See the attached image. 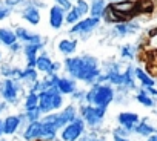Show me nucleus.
<instances>
[{"instance_id": "nucleus-28", "label": "nucleus", "mask_w": 157, "mask_h": 141, "mask_svg": "<svg viewBox=\"0 0 157 141\" xmlns=\"http://www.w3.org/2000/svg\"><path fill=\"white\" fill-rule=\"evenodd\" d=\"M0 72H2L6 78H17V75H19V72H20V69H17V67H11V66H2L0 67Z\"/></svg>"}, {"instance_id": "nucleus-15", "label": "nucleus", "mask_w": 157, "mask_h": 141, "mask_svg": "<svg viewBox=\"0 0 157 141\" xmlns=\"http://www.w3.org/2000/svg\"><path fill=\"white\" fill-rule=\"evenodd\" d=\"M54 88L60 94H72L75 91V81L71 78H57Z\"/></svg>"}, {"instance_id": "nucleus-21", "label": "nucleus", "mask_w": 157, "mask_h": 141, "mask_svg": "<svg viewBox=\"0 0 157 141\" xmlns=\"http://www.w3.org/2000/svg\"><path fill=\"white\" fill-rule=\"evenodd\" d=\"M51 64H52V61H51V58L48 57V54H46V52H43L42 55H39V57L36 58V67H37L39 70H42V72L49 74V70H51Z\"/></svg>"}, {"instance_id": "nucleus-43", "label": "nucleus", "mask_w": 157, "mask_h": 141, "mask_svg": "<svg viewBox=\"0 0 157 141\" xmlns=\"http://www.w3.org/2000/svg\"><path fill=\"white\" fill-rule=\"evenodd\" d=\"M5 109H6V104H5L3 101H0V114H2V112H3Z\"/></svg>"}, {"instance_id": "nucleus-23", "label": "nucleus", "mask_w": 157, "mask_h": 141, "mask_svg": "<svg viewBox=\"0 0 157 141\" xmlns=\"http://www.w3.org/2000/svg\"><path fill=\"white\" fill-rule=\"evenodd\" d=\"M134 132H137L139 135H143V136H149V135H152V133H155V129L151 126V124H148L146 123V120H143L142 123H137L136 126H134V129H132Z\"/></svg>"}, {"instance_id": "nucleus-13", "label": "nucleus", "mask_w": 157, "mask_h": 141, "mask_svg": "<svg viewBox=\"0 0 157 141\" xmlns=\"http://www.w3.org/2000/svg\"><path fill=\"white\" fill-rule=\"evenodd\" d=\"M119 123L123 124L129 132H132L134 126L139 123V115L132 114V112H122V114H119Z\"/></svg>"}, {"instance_id": "nucleus-11", "label": "nucleus", "mask_w": 157, "mask_h": 141, "mask_svg": "<svg viewBox=\"0 0 157 141\" xmlns=\"http://www.w3.org/2000/svg\"><path fill=\"white\" fill-rule=\"evenodd\" d=\"M23 117H25V115H20V117H8L5 121H2V130H3V133L13 135V133L19 129V126H20Z\"/></svg>"}, {"instance_id": "nucleus-38", "label": "nucleus", "mask_w": 157, "mask_h": 141, "mask_svg": "<svg viewBox=\"0 0 157 141\" xmlns=\"http://www.w3.org/2000/svg\"><path fill=\"white\" fill-rule=\"evenodd\" d=\"M114 133H117L119 136H126V135L129 133V130H128V129L125 127V129H117V130H116Z\"/></svg>"}, {"instance_id": "nucleus-2", "label": "nucleus", "mask_w": 157, "mask_h": 141, "mask_svg": "<svg viewBox=\"0 0 157 141\" xmlns=\"http://www.w3.org/2000/svg\"><path fill=\"white\" fill-rule=\"evenodd\" d=\"M114 98V91L108 85H94L90 92L85 94V100L88 104L99 106V107H108V104Z\"/></svg>"}, {"instance_id": "nucleus-17", "label": "nucleus", "mask_w": 157, "mask_h": 141, "mask_svg": "<svg viewBox=\"0 0 157 141\" xmlns=\"http://www.w3.org/2000/svg\"><path fill=\"white\" fill-rule=\"evenodd\" d=\"M134 8H136V17L140 14H151L154 11V2L152 0H136Z\"/></svg>"}, {"instance_id": "nucleus-3", "label": "nucleus", "mask_w": 157, "mask_h": 141, "mask_svg": "<svg viewBox=\"0 0 157 141\" xmlns=\"http://www.w3.org/2000/svg\"><path fill=\"white\" fill-rule=\"evenodd\" d=\"M37 97H39L37 107L40 109L42 114H49L51 110L60 109L62 104H63L62 94H60L56 88H48V89H45V91H40V92L37 94Z\"/></svg>"}, {"instance_id": "nucleus-35", "label": "nucleus", "mask_w": 157, "mask_h": 141, "mask_svg": "<svg viewBox=\"0 0 157 141\" xmlns=\"http://www.w3.org/2000/svg\"><path fill=\"white\" fill-rule=\"evenodd\" d=\"M56 3H57V6H60L63 11H69V9L72 8L71 0H56Z\"/></svg>"}, {"instance_id": "nucleus-10", "label": "nucleus", "mask_w": 157, "mask_h": 141, "mask_svg": "<svg viewBox=\"0 0 157 141\" xmlns=\"http://www.w3.org/2000/svg\"><path fill=\"white\" fill-rule=\"evenodd\" d=\"M42 48H43V43H26L25 45V55H26V60H28V66L29 67H34L36 66L37 52Z\"/></svg>"}, {"instance_id": "nucleus-29", "label": "nucleus", "mask_w": 157, "mask_h": 141, "mask_svg": "<svg viewBox=\"0 0 157 141\" xmlns=\"http://www.w3.org/2000/svg\"><path fill=\"white\" fill-rule=\"evenodd\" d=\"M72 8L77 11V14L80 16V17L86 16V14H88V11H90V5L85 2V0H77L75 6H72Z\"/></svg>"}, {"instance_id": "nucleus-36", "label": "nucleus", "mask_w": 157, "mask_h": 141, "mask_svg": "<svg viewBox=\"0 0 157 141\" xmlns=\"http://www.w3.org/2000/svg\"><path fill=\"white\" fill-rule=\"evenodd\" d=\"M10 13H11V8H10V6H6V5H2V3H0V20L6 19V17L10 16Z\"/></svg>"}, {"instance_id": "nucleus-12", "label": "nucleus", "mask_w": 157, "mask_h": 141, "mask_svg": "<svg viewBox=\"0 0 157 141\" xmlns=\"http://www.w3.org/2000/svg\"><path fill=\"white\" fill-rule=\"evenodd\" d=\"M14 34H16V37L19 40H22L25 43H43V40H42V37L39 34H31L25 28H17V31Z\"/></svg>"}, {"instance_id": "nucleus-47", "label": "nucleus", "mask_w": 157, "mask_h": 141, "mask_svg": "<svg viewBox=\"0 0 157 141\" xmlns=\"http://www.w3.org/2000/svg\"><path fill=\"white\" fill-rule=\"evenodd\" d=\"M113 2H117V0H113Z\"/></svg>"}, {"instance_id": "nucleus-34", "label": "nucleus", "mask_w": 157, "mask_h": 141, "mask_svg": "<svg viewBox=\"0 0 157 141\" xmlns=\"http://www.w3.org/2000/svg\"><path fill=\"white\" fill-rule=\"evenodd\" d=\"M120 54H122V57H125V58H132V57H134V46H132V45H125V46L120 49Z\"/></svg>"}, {"instance_id": "nucleus-7", "label": "nucleus", "mask_w": 157, "mask_h": 141, "mask_svg": "<svg viewBox=\"0 0 157 141\" xmlns=\"http://www.w3.org/2000/svg\"><path fill=\"white\" fill-rule=\"evenodd\" d=\"M19 91H20V85L17 83V78H8V80H5L3 85H2V89H0L3 98L8 103H17Z\"/></svg>"}, {"instance_id": "nucleus-16", "label": "nucleus", "mask_w": 157, "mask_h": 141, "mask_svg": "<svg viewBox=\"0 0 157 141\" xmlns=\"http://www.w3.org/2000/svg\"><path fill=\"white\" fill-rule=\"evenodd\" d=\"M40 127H42V123H39L37 120H36V121H29V124H28V127L25 129V133H23L25 139H28V141H36V139H39Z\"/></svg>"}, {"instance_id": "nucleus-44", "label": "nucleus", "mask_w": 157, "mask_h": 141, "mask_svg": "<svg viewBox=\"0 0 157 141\" xmlns=\"http://www.w3.org/2000/svg\"><path fill=\"white\" fill-rule=\"evenodd\" d=\"M3 133V130H2V120H0V135Z\"/></svg>"}, {"instance_id": "nucleus-8", "label": "nucleus", "mask_w": 157, "mask_h": 141, "mask_svg": "<svg viewBox=\"0 0 157 141\" xmlns=\"http://www.w3.org/2000/svg\"><path fill=\"white\" fill-rule=\"evenodd\" d=\"M100 23V17H90V19H83L78 20L72 25L71 28V34H83V32H91L94 28H97Z\"/></svg>"}, {"instance_id": "nucleus-31", "label": "nucleus", "mask_w": 157, "mask_h": 141, "mask_svg": "<svg viewBox=\"0 0 157 141\" xmlns=\"http://www.w3.org/2000/svg\"><path fill=\"white\" fill-rule=\"evenodd\" d=\"M37 103H39V97H37V94H36V92H29L28 97H26V100H25V107H26V110H28V109H34V107H37Z\"/></svg>"}, {"instance_id": "nucleus-18", "label": "nucleus", "mask_w": 157, "mask_h": 141, "mask_svg": "<svg viewBox=\"0 0 157 141\" xmlns=\"http://www.w3.org/2000/svg\"><path fill=\"white\" fill-rule=\"evenodd\" d=\"M43 123H48V124L54 126L56 129H60L65 124H68V120L63 115V112H60V114H49V115H46L45 120H43Z\"/></svg>"}, {"instance_id": "nucleus-25", "label": "nucleus", "mask_w": 157, "mask_h": 141, "mask_svg": "<svg viewBox=\"0 0 157 141\" xmlns=\"http://www.w3.org/2000/svg\"><path fill=\"white\" fill-rule=\"evenodd\" d=\"M105 6H106L105 0H94L93 5L90 6L88 13H91V17H102V13H103Z\"/></svg>"}, {"instance_id": "nucleus-37", "label": "nucleus", "mask_w": 157, "mask_h": 141, "mask_svg": "<svg viewBox=\"0 0 157 141\" xmlns=\"http://www.w3.org/2000/svg\"><path fill=\"white\" fill-rule=\"evenodd\" d=\"M22 2H25V0H5V5H6V6H10V8H13V6L20 5Z\"/></svg>"}, {"instance_id": "nucleus-40", "label": "nucleus", "mask_w": 157, "mask_h": 141, "mask_svg": "<svg viewBox=\"0 0 157 141\" xmlns=\"http://www.w3.org/2000/svg\"><path fill=\"white\" fill-rule=\"evenodd\" d=\"M60 69V63H52L51 64V70H49V74H54L56 70H59Z\"/></svg>"}, {"instance_id": "nucleus-45", "label": "nucleus", "mask_w": 157, "mask_h": 141, "mask_svg": "<svg viewBox=\"0 0 157 141\" xmlns=\"http://www.w3.org/2000/svg\"><path fill=\"white\" fill-rule=\"evenodd\" d=\"M0 141H8V139H0Z\"/></svg>"}, {"instance_id": "nucleus-9", "label": "nucleus", "mask_w": 157, "mask_h": 141, "mask_svg": "<svg viewBox=\"0 0 157 141\" xmlns=\"http://www.w3.org/2000/svg\"><path fill=\"white\" fill-rule=\"evenodd\" d=\"M65 22V14H63V9L60 6H51L49 9V25L54 28V29H60L62 25Z\"/></svg>"}, {"instance_id": "nucleus-41", "label": "nucleus", "mask_w": 157, "mask_h": 141, "mask_svg": "<svg viewBox=\"0 0 157 141\" xmlns=\"http://www.w3.org/2000/svg\"><path fill=\"white\" fill-rule=\"evenodd\" d=\"M114 141H129V139L125 138V136H119L117 133H114Z\"/></svg>"}, {"instance_id": "nucleus-24", "label": "nucleus", "mask_w": 157, "mask_h": 141, "mask_svg": "<svg viewBox=\"0 0 157 141\" xmlns=\"http://www.w3.org/2000/svg\"><path fill=\"white\" fill-rule=\"evenodd\" d=\"M17 80H23V81H31V83H34L36 80H37V72L34 70V67H26V69H23V70H20L19 72V75H17Z\"/></svg>"}, {"instance_id": "nucleus-1", "label": "nucleus", "mask_w": 157, "mask_h": 141, "mask_svg": "<svg viewBox=\"0 0 157 141\" xmlns=\"http://www.w3.org/2000/svg\"><path fill=\"white\" fill-rule=\"evenodd\" d=\"M99 75H100V70H99V66H97V60L91 55H82L78 67L72 74L74 78H78V80L86 81V83H91Z\"/></svg>"}, {"instance_id": "nucleus-42", "label": "nucleus", "mask_w": 157, "mask_h": 141, "mask_svg": "<svg viewBox=\"0 0 157 141\" xmlns=\"http://www.w3.org/2000/svg\"><path fill=\"white\" fill-rule=\"evenodd\" d=\"M148 141H157V135H155V133L149 135V136H148Z\"/></svg>"}, {"instance_id": "nucleus-4", "label": "nucleus", "mask_w": 157, "mask_h": 141, "mask_svg": "<svg viewBox=\"0 0 157 141\" xmlns=\"http://www.w3.org/2000/svg\"><path fill=\"white\" fill-rule=\"evenodd\" d=\"M85 130V123L82 118H74L72 121H69L68 124L63 126L62 130V139L63 141H77Z\"/></svg>"}, {"instance_id": "nucleus-39", "label": "nucleus", "mask_w": 157, "mask_h": 141, "mask_svg": "<svg viewBox=\"0 0 157 141\" xmlns=\"http://www.w3.org/2000/svg\"><path fill=\"white\" fill-rule=\"evenodd\" d=\"M145 92H148V94H149V95H152V97H154V95H157V92H155V89H154L152 86H145Z\"/></svg>"}, {"instance_id": "nucleus-33", "label": "nucleus", "mask_w": 157, "mask_h": 141, "mask_svg": "<svg viewBox=\"0 0 157 141\" xmlns=\"http://www.w3.org/2000/svg\"><path fill=\"white\" fill-rule=\"evenodd\" d=\"M40 109L39 107H34V109H28V112H26V115H25V118L28 120V121H36V120H39V117H40Z\"/></svg>"}, {"instance_id": "nucleus-22", "label": "nucleus", "mask_w": 157, "mask_h": 141, "mask_svg": "<svg viewBox=\"0 0 157 141\" xmlns=\"http://www.w3.org/2000/svg\"><path fill=\"white\" fill-rule=\"evenodd\" d=\"M0 42L6 46H11L13 43L17 42V37H16L14 31L6 29V28H0Z\"/></svg>"}, {"instance_id": "nucleus-6", "label": "nucleus", "mask_w": 157, "mask_h": 141, "mask_svg": "<svg viewBox=\"0 0 157 141\" xmlns=\"http://www.w3.org/2000/svg\"><path fill=\"white\" fill-rule=\"evenodd\" d=\"M80 114H82V120L86 121L90 126H97L103 117H105V107H99V106H91V104H82L80 107Z\"/></svg>"}, {"instance_id": "nucleus-20", "label": "nucleus", "mask_w": 157, "mask_h": 141, "mask_svg": "<svg viewBox=\"0 0 157 141\" xmlns=\"http://www.w3.org/2000/svg\"><path fill=\"white\" fill-rule=\"evenodd\" d=\"M56 133H57V129L48 123H42V127H40V135L39 138L42 141H52L56 138Z\"/></svg>"}, {"instance_id": "nucleus-19", "label": "nucleus", "mask_w": 157, "mask_h": 141, "mask_svg": "<svg viewBox=\"0 0 157 141\" xmlns=\"http://www.w3.org/2000/svg\"><path fill=\"white\" fill-rule=\"evenodd\" d=\"M137 29H139V25H137V23H131V22H120V23H117L116 28H114L116 34H119V35L134 34Z\"/></svg>"}, {"instance_id": "nucleus-5", "label": "nucleus", "mask_w": 157, "mask_h": 141, "mask_svg": "<svg viewBox=\"0 0 157 141\" xmlns=\"http://www.w3.org/2000/svg\"><path fill=\"white\" fill-rule=\"evenodd\" d=\"M111 9L120 17L122 22H128L136 17V8L132 0H117V2L109 5Z\"/></svg>"}, {"instance_id": "nucleus-26", "label": "nucleus", "mask_w": 157, "mask_h": 141, "mask_svg": "<svg viewBox=\"0 0 157 141\" xmlns=\"http://www.w3.org/2000/svg\"><path fill=\"white\" fill-rule=\"evenodd\" d=\"M77 48V42L75 40H62L59 42V51L62 54H72Z\"/></svg>"}, {"instance_id": "nucleus-27", "label": "nucleus", "mask_w": 157, "mask_h": 141, "mask_svg": "<svg viewBox=\"0 0 157 141\" xmlns=\"http://www.w3.org/2000/svg\"><path fill=\"white\" fill-rule=\"evenodd\" d=\"M136 77L142 81L143 86H154V80H152V77H149L143 69H136Z\"/></svg>"}, {"instance_id": "nucleus-46", "label": "nucleus", "mask_w": 157, "mask_h": 141, "mask_svg": "<svg viewBox=\"0 0 157 141\" xmlns=\"http://www.w3.org/2000/svg\"><path fill=\"white\" fill-rule=\"evenodd\" d=\"M82 141H88V139H86V138H85V139H82Z\"/></svg>"}, {"instance_id": "nucleus-32", "label": "nucleus", "mask_w": 157, "mask_h": 141, "mask_svg": "<svg viewBox=\"0 0 157 141\" xmlns=\"http://www.w3.org/2000/svg\"><path fill=\"white\" fill-rule=\"evenodd\" d=\"M78 19H80V16L77 14V11H75L74 8H71V9L68 11V14L65 16V22L69 23V25H74L75 22H78Z\"/></svg>"}, {"instance_id": "nucleus-14", "label": "nucleus", "mask_w": 157, "mask_h": 141, "mask_svg": "<svg viewBox=\"0 0 157 141\" xmlns=\"http://www.w3.org/2000/svg\"><path fill=\"white\" fill-rule=\"evenodd\" d=\"M22 17L31 25H39V22H40V13L34 5L25 6V9L22 11Z\"/></svg>"}, {"instance_id": "nucleus-30", "label": "nucleus", "mask_w": 157, "mask_h": 141, "mask_svg": "<svg viewBox=\"0 0 157 141\" xmlns=\"http://www.w3.org/2000/svg\"><path fill=\"white\" fill-rule=\"evenodd\" d=\"M136 98H137V101H139L140 104H143V106H146V107H152V106H154V100H151L145 91H140Z\"/></svg>"}]
</instances>
